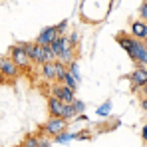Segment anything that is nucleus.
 I'll list each match as a JSON object with an SVG mask.
<instances>
[{"label": "nucleus", "instance_id": "f3484780", "mask_svg": "<svg viewBox=\"0 0 147 147\" xmlns=\"http://www.w3.org/2000/svg\"><path fill=\"white\" fill-rule=\"evenodd\" d=\"M42 52H44V60H46V62H58L56 54L52 52V48H50V46H42Z\"/></svg>", "mask_w": 147, "mask_h": 147}, {"label": "nucleus", "instance_id": "a878e982", "mask_svg": "<svg viewBox=\"0 0 147 147\" xmlns=\"http://www.w3.org/2000/svg\"><path fill=\"white\" fill-rule=\"evenodd\" d=\"M137 98H147V84L139 90V92H137Z\"/></svg>", "mask_w": 147, "mask_h": 147}, {"label": "nucleus", "instance_id": "c85d7f7f", "mask_svg": "<svg viewBox=\"0 0 147 147\" xmlns=\"http://www.w3.org/2000/svg\"><path fill=\"white\" fill-rule=\"evenodd\" d=\"M14 147H22V145H14Z\"/></svg>", "mask_w": 147, "mask_h": 147}, {"label": "nucleus", "instance_id": "393cba45", "mask_svg": "<svg viewBox=\"0 0 147 147\" xmlns=\"http://www.w3.org/2000/svg\"><path fill=\"white\" fill-rule=\"evenodd\" d=\"M139 107L147 113V98H139Z\"/></svg>", "mask_w": 147, "mask_h": 147}, {"label": "nucleus", "instance_id": "4468645a", "mask_svg": "<svg viewBox=\"0 0 147 147\" xmlns=\"http://www.w3.org/2000/svg\"><path fill=\"white\" fill-rule=\"evenodd\" d=\"M60 84H64V86H68V88H72V90H76V88H78V80H76L70 72L64 74V78L60 80Z\"/></svg>", "mask_w": 147, "mask_h": 147}, {"label": "nucleus", "instance_id": "bb28decb", "mask_svg": "<svg viewBox=\"0 0 147 147\" xmlns=\"http://www.w3.org/2000/svg\"><path fill=\"white\" fill-rule=\"evenodd\" d=\"M40 147H50V137H40Z\"/></svg>", "mask_w": 147, "mask_h": 147}, {"label": "nucleus", "instance_id": "a211bd4d", "mask_svg": "<svg viewBox=\"0 0 147 147\" xmlns=\"http://www.w3.org/2000/svg\"><path fill=\"white\" fill-rule=\"evenodd\" d=\"M94 137V133L90 131V129H82L80 133H76V139H80V141H84V139H92Z\"/></svg>", "mask_w": 147, "mask_h": 147}, {"label": "nucleus", "instance_id": "6e6552de", "mask_svg": "<svg viewBox=\"0 0 147 147\" xmlns=\"http://www.w3.org/2000/svg\"><path fill=\"white\" fill-rule=\"evenodd\" d=\"M129 34L133 38H137L139 42H147V22L143 20H131L129 22Z\"/></svg>", "mask_w": 147, "mask_h": 147}, {"label": "nucleus", "instance_id": "0eeeda50", "mask_svg": "<svg viewBox=\"0 0 147 147\" xmlns=\"http://www.w3.org/2000/svg\"><path fill=\"white\" fill-rule=\"evenodd\" d=\"M113 40L119 44L123 48V52L129 56V60H131V56H133V52H135V44H137V38H133L129 32H117L115 36H113Z\"/></svg>", "mask_w": 147, "mask_h": 147}, {"label": "nucleus", "instance_id": "f03ea898", "mask_svg": "<svg viewBox=\"0 0 147 147\" xmlns=\"http://www.w3.org/2000/svg\"><path fill=\"white\" fill-rule=\"evenodd\" d=\"M8 56H10V60L20 68V72H26L30 74V70H32V62H30V56H28V52H26V48L22 46V42H16V44H12L10 48H8Z\"/></svg>", "mask_w": 147, "mask_h": 147}, {"label": "nucleus", "instance_id": "aec40b11", "mask_svg": "<svg viewBox=\"0 0 147 147\" xmlns=\"http://www.w3.org/2000/svg\"><path fill=\"white\" fill-rule=\"evenodd\" d=\"M68 72L72 74L76 80H80V72H78V62H72V64H68Z\"/></svg>", "mask_w": 147, "mask_h": 147}, {"label": "nucleus", "instance_id": "f257e3e1", "mask_svg": "<svg viewBox=\"0 0 147 147\" xmlns=\"http://www.w3.org/2000/svg\"><path fill=\"white\" fill-rule=\"evenodd\" d=\"M66 127H68V121H66V119H62V117H52V115H50L48 119L36 129V135H38V137H50V139H54L58 133L66 131Z\"/></svg>", "mask_w": 147, "mask_h": 147}, {"label": "nucleus", "instance_id": "7ed1b4c3", "mask_svg": "<svg viewBox=\"0 0 147 147\" xmlns=\"http://www.w3.org/2000/svg\"><path fill=\"white\" fill-rule=\"evenodd\" d=\"M48 96L58 98L60 101H64V103H74V99H76V90L64 86V84H60V82H54V84H50V94Z\"/></svg>", "mask_w": 147, "mask_h": 147}, {"label": "nucleus", "instance_id": "ddd939ff", "mask_svg": "<svg viewBox=\"0 0 147 147\" xmlns=\"http://www.w3.org/2000/svg\"><path fill=\"white\" fill-rule=\"evenodd\" d=\"M22 147H40V137L36 135V131L34 133H26V137L22 139Z\"/></svg>", "mask_w": 147, "mask_h": 147}, {"label": "nucleus", "instance_id": "5701e85b", "mask_svg": "<svg viewBox=\"0 0 147 147\" xmlns=\"http://www.w3.org/2000/svg\"><path fill=\"white\" fill-rule=\"evenodd\" d=\"M56 28H58V32H60V34H66V28H68V20H62L60 24H56Z\"/></svg>", "mask_w": 147, "mask_h": 147}, {"label": "nucleus", "instance_id": "9d476101", "mask_svg": "<svg viewBox=\"0 0 147 147\" xmlns=\"http://www.w3.org/2000/svg\"><path fill=\"white\" fill-rule=\"evenodd\" d=\"M131 62L135 66H147V42H139L135 44V52L131 56Z\"/></svg>", "mask_w": 147, "mask_h": 147}, {"label": "nucleus", "instance_id": "dca6fc26", "mask_svg": "<svg viewBox=\"0 0 147 147\" xmlns=\"http://www.w3.org/2000/svg\"><path fill=\"white\" fill-rule=\"evenodd\" d=\"M109 111H111V101H109V99H107L103 105H99V107H98V115H101V117H107Z\"/></svg>", "mask_w": 147, "mask_h": 147}, {"label": "nucleus", "instance_id": "f8f14e48", "mask_svg": "<svg viewBox=\"0 0 147 147\" xmlns=\"http://www.w3.org/2000/svg\"><path fill=\"white\" fill-rule=\"evenodd\" d=\"M46 105H48V113L52 115V117H62V115H64V107H66V103H64V101H60L58 98L48 96Z\"/></svg>", "mask_w": 147, "mask_h": 147}, {"label": "nucleus", "instance_id": "412c9836", "mask_svg": "<svg viewBox=\"0 0 147 147\" xmlns=\"http://www.w3.org/2000/svg\"><path fill=\"white\" fill-rule=\"evenodd\" d=\"M74 109H76V113H78V115H80V111H84V109H86V103H84V101H80V99L76 98L74 99Z\"/></svg>", "mask_w": 147, "mask_h": 147}, {"label": "nucleus", "instance_id": "20e7f679", "mask_svg": "<svg viewBox=\"0 0 147 147\" xmlns=\"http://www.w3.org/2000/svg\"><path fill=\"white\" fill-rule=\"evenodd\" d=\"M125 80H129V88L133 94H137L143 86L147 84V66H135L133 72L125 76Z\"/></svg>", "mask_w": 147, "mask_h": 147}, {"label": "nucleus", "instance_id": "1a4fd4ad", "mask_svg": "<svg viewBox=\"0 0 147 147\" xmlns=\"http://www.w3.org/2000/svg\"><path fill=\"white\" fill-rule=\"evenodd\" d=\"M58 36H60V32H58V28H56V26H46V28L36 36V42H38L40 46H50Z\"/></svg>", "mask_w": 147, "mask_h": 147}, {"label": "nucleus", "instance_id": "9b49d317", "mask_svg": "<svg viewBox=\"0 0 147 147\" xmlns=\"http://www.w3.org/2000/svg\"><path fill=\"white\" fill-rule=\"evenodd\" d=\"M40 72H42V78L48 84L58 82V62H46V64H42L40 66Z\"/></svg>", "mask_w": 147, "mask_h": 147}, {"label": "nucleus", "instance_id": "6ab92c4d", "mask_svg": "<svg viewBox=\"0 0 147 147\" xmlns=\"http://www.w3.org/2000/svg\"><path fill=\"white\" fill-rule=\"evenodd\" d=\"M139 20L147 22V0H143L141 6H139Z\"/></svg>", "mask_w": 147, "mask_h": 147}, {"label": "nucleus", "instance_id": "39448f33", "mask_svg": "<svg viewBox=\"0 0 147 147\" xmlns=\"http://www.w3.org/2000/svg\"><path fill=\"white\" fill-rule=\"evenodd\" d=\"M0 74H2V76L6 78V82L10 84V82H14L16 78H20V74H22V72H20V68L10 60L8 54H6V56L0 54Z\"/></svg>", "mask_w": 147, "mask_h": 147}, {"label": "nucleus", "instance_id": "423d86ee", "mask_svg": "<svg viewBox=\"0 0 147 147\" xmlns=\"http://www.w3.org/2000/svg\"><path fill=\"white\" fill-rule=\"evenodd\" d=\"M22 46L26 48L28 56H30V62H32L36 68H40L42 64H46V60H44V52H42V46H40L36 40H32V42H22Z\"/></svg>", "mask_w": 147, "mask_h": 147}, {"label": "nucleus", "instance_id": "cd10ccee", "mask_svg": "<svg viewBox=\"0 0 147 147\" xmlns=\"http://www.w3.org/2000/svg\"><path fill=\"white\" fill-rule=\"evenodd\" d=\"M2 84H8V82H6V78H4V76L0 74V86H2Z\"/></svg>", "mask_w": 147, "mask_h": 147}, {"label": "nucleus", "instance_id": "b1692460", "mask_svg": "<svg viewBox=\"0 0 147 147\" xmlns=\"http://www.w3.org/2000/svg\"><path fill=\"white\" fill-rule=\"evenodd\" d=\"M141 139H143V143L147 145V121H145V125L141 127Z\"/></svg>", "mask_w": 147, "mask_h": 147}, {"label": "nucleus", "instance_id": "2eb2a0df", "mask_svg": "<svg viewBox=\"0 0 147 147\" xmlns=\"http://www.w3.org/2000/svg\"><path fill=\"white\" fill-rule=\"evenodd\" d=\"M72 139H76V133H70V131H62V133H58V135L54 137L56 143H68V141H72Z\"/></svg>", "mask_w": 147, "mask_h": 147}, {"label": "nucleus", "instance_id": "4be33fe9", "mask_svg": "<svg viewBox=\"0 0 147 147\" xmlns=\"http://www.w3.org/2000/svg\"><path fill=\"white\" fill-rule=\"evenodd\" d=\"M68 42L72 44L74 48H78V42H80V34H78V32H72V34L68 36Z\"/></svg>", "mask_w": 147, "mask_h": 147}]
</instances>
